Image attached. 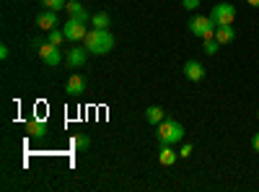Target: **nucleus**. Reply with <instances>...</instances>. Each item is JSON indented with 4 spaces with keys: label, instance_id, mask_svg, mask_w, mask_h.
Here are the masks:
<instances>
[{
    "label": "nucleus",
    "instance_id": "ddd939ff",
    "mask_svg": "<svg viewBox=\"0 0 259 192\" xmlns=\"http://www.w3.org/2000/svg\"><path fill=\"white\" fill-rule=\"evenodd\" d=\"M179 159V153L174 151V145H161V151H158V164L161 166H174Z\"/></svg>",
    "mask_w": 259,
    "mask_h": 192
},
{
    "label": "nucleus",
    "instance_id": "7ed1b4c3",
    "mask_svg": "<svg viewBox=\"0 0 259 192\" xmlns=\"http://www.w3.org/2000/svg\"><path fill=\"white\" fill-rule=\"evenodd\" d=\"M215 21L210 18V16H192L189 18V31L197 36V39H210V36H215Z\"/></svg>",
    "mask_w": 259,
    "mask_h": 192
},
{
    "label": "nucleus",
    "instance_id": "9b49d317",
    "mask_svg": "<svg viewBox=\"0 0 259 192\" xmlns=\"http://www.w3.org/2000/svg\"><path fill=\"white\" fill-rule=\"evenodd\" d=\"M83 91H85V78L78 75V73H73L68 78V83H65V94H68V96H80Z\"/></svg>",
    "mask_w": 259,
    "mask_h": 192
},
{
    "label": "nucleus",
    "instance_id": "f8f14e48",
    "mask_svg": "<svg viewBox=\"0 0 259 192\" xmlns=\"http://www.w3.org/2000/svg\"><path fill=\"white\" fill-rule=\"evenodd\" d=\"M65 11H68L70 18H78V21H83V24H89V21H91L89 11H85L83 3H78V0H68V8H65Z\"/></svg>",
    "mask_w": 259,
    "mask_h": 192
},
{
    "label": "nucleus",
    "instance_id": "f257e3e1",
    "mask_svg": "<svg viewBox=\"0 0 259 192\" xmlns=\"http://www.w3.org/2000/svg\"><path fill=\"white\" fill-rule=\"evenodd\" d=\"M83 47L89 50V55H109L114 50V34L109 29H89Z\"/></svg>",
    "mask_w": 259,
    "mask_h": 192
},
{
    "label": "nucleus",
    "instance_id": "6ab92c4d",
    "mask_svg": "<svg viewBox=\"0 0 259 192\" xmlns=\"http://www.w3.org/2000/svg\"><path fill=\"white\" fill-rule=\"evenodd\" d=\"M41 6H45V8H50V11H65V8H68V0H41Z\"/></svg>",
    "mask_w": 259,
    "mask_h": 192
},
{
    "label": "nucleus",
    "instance_id": "412c9836",
    "mask_svg": "<svg viewBox=\"0 0 259 192\" xmlns=\"http://www.w3.org/2000/svg\"><path fill=\"white\" fill-rule=\"evenodd\" d=\"M192 151H194V145H192V143H184V145H182V151H179V156H182V159H189Z\"/></svg>",
    "mask_w": 259,
    "mask_h": 192
},
{
    "label": "nucleus",
    "instance_id": "6e6552de",
    "mask_svg": "<svg viewBox=\"0 0 259 192\" xmlns=\"http://www.w3.org/2000/svg\"><path fill=\"white\" fill-rule=\"evenodd\" d=\"M85 60H89V50H85L83 45H80V47L75 45V47L68 52V57H65V62H68L73 70H75V68H83V65H85Z\"/></svg>",
    "mask_w": 259,
    "mask_h": 192
},
{
    "label": "nucleus",
    "instance_id": "9d476101",
    "mask_svg": "<svg viewBox=\"0 0 259 192\" xmlns=\"http://www.w3.org/2000/svg\"><path fill=\"white\" fill-rule=\"evenodd\" d=\"M47 133H50V127H47V122H45V120H36V117H34V120H29V122H26V135H29V138L41 140Z\"/></svg>",
    "mask_w": 259,
    "mask_h": 192
},
{
    "label": "nucleus",
    "instance_id": "0eeeda50",
    "mask_svg": "<svg viewBox=\"0 0 259 192\" xmlns=\"http://www.w3.org/2000/svg\"><path fill=\"white\" fill-rule=\"evenodd\" d=\"M36 26H39V29H45V31L57 29V26H60V21H57V11H50V8L39 11V13H36Z\"/></svg>",
    "mask_w": 259,
    "mask_h": 192
},
{
    "label": "nucleus",
    "instance_id": "a878e982",
    "mask_svg": "<svg viewBox=\"0 0 259 192\" xmlns=\"http://www.w3.org/2000/svg\"><path fill=\"white\" fill-rule=\"evenodd\" d=\"M246 3H249L251 8H259V0H246Z\"/></svg>",
    "mask_w": 259,
    "mask_h": 192
},
{
    "label": "nucleus",
    "instance_id": "423d86ee",
    "mask_svg": "<svg viewBox=\"0 0 259 192\" xmlns=\"http://www.w3.org/2000/svg\"><path fill=\"white\" fill-rule=\"evenodd\" d=\"M36 55H39L41 62H45V65H50V68H57L60 62H62V52H60L57 45H52V42H45V45L36 50Z\"/></svg>",
    "mask_w": 259,
    "mask_h": 192
},
{
    "label": "nucleus",
    "instance_id": "f03ea898",
    "mask_svg": "<svg viewBox=\"0 0 259 192\" xmlns=\"http://www.w3.org/2000/svg\"><path fill=\"white\" fill-rule=\"evenodd\" d=\"M156 135H158V143H161V145L182 143V138H184V125H182L179 120L166 117L161 125H156Z\"/></svg>",
    "mask_w": 259,
    "mask_h": 192
},
{
    "label": "nucleus",
    "instance_id": "aec40b11",
    "mask_svg": "<svg viewBox=\"0 0 259 192\" xmlns=\"http://www.w3.org/2000/svg\"><path fill=\"white\" fill-rule=\"evenodd\" d=\"M89 145H91V138L89 135H75L73 138V148H75V151H85Z\"/></svg>",
    "mask_w": 259,
    "mask_h": 192
},
{
    "label": "nucleus",
    "instance_id": "20e7f679",
    "mask_svg": "<svg viewBox=\"0 0 259 192\" xmlns=\"http://www.w3.org/2000/svg\"><path fill=\"white\" fill-rule=\"evenodd\" d=\"M210 18L215 21V26H228L236 21V6L233 3H218L210 11Z\"/></svg>",
    "mask_w": 259,
    "mask_h": 192
},
{
    "label": "nucleus",
    "instance_id": "2eb2a0df",
    "mask_svg": "<svg viewBox=\"0 0 259 192\" xmlns=\"http://www.w3.org/2000/svg\"><path fill=\"white\" fill-rule=\"evenodd\" d=\"M163 120H166V112L161 109L158 104H153V106H148V109H145V122L148 125H161Z\"/></svg>",
    "mask_w": 259,
    "mask_h": 192
},
{
    "label": "nucleus",
    "instance_id": "1a4fd4ad",
    "mask_svg": "<svg viewBox=\"0 0 259 192\" xmlns=\"http://www.w3.org/2000/svg\"><path fill=\"white\" fill-rule=\"evenodd\" d=\"M182 70H184V75H187L192 83H200V81L205 78V68H202V62H197V60H187Z\"/></svg>",
    "mask_w": 259,
    "mask_h": 192
},
{
    "label": "nucleus",
    "instance_id": "4468645a",
    "mask_svg": "<svg viewBox=\"0 0 259 192\" xmlns=\"http://www.w3.org/2000/svg\"><path fill=\"white\" fill-rule=\"evenodd\" d=\"M215 39L221 42V47H223V45H231V42L236 39V29H233V24H228V26H218V29H215Z\"/></svg>",
    "mask_w": 259,
    "mask_h": 192
},
{
    "label": "nucleus",
    "instance_id": "a211bd4d",
    "mask_svg": "<svg viewBox=\"0 0 259 192\" xmlns=\"http://www.w3.org/2000/svg\"><path fill=\"white\" fill-rule=\"evenodd\" d=\"M202 50H205V55H215V52H218L221 50V42L218 39H215V36H210V39H202Z\"/></svg>",
    "mask_w": 259,
    "mask_h": 192
},
{
    "label": "nucleus",
    "instance_id": "39448f33",
    "mask_svg": "<svg viewBox=\"0 0 259 192\" xmlns=\"http://www.w3.org/2000/svg\"><path fill=\"white\" fill-rule=\"evenodd\" d=\"M62 31H65V39L73 42V45L83 42V39H85V34H89L85 24H83V21H78V18H68V21H65V24H62Z\"/></svg>",
    "mask_w": 259,
    "mask_h": 192
},
{
    "label": "nucleus",
    "instance_id": "f3484780",
    "mask_svg": "<svg viewBox=\"0 0 259 192\" xmlns=\"http://www.w3.org/2000/svg\"><path fill=\"white\" fill-rule=\"evenodd\" d=\"M47 42H52V45H62V42H68V39H65V31H62V26H57V29H50L47 31Z\"/></svg>",
    "mask_w": 259,
    "mask_h": 192
},
{
    "label": "nucleus",
    "instance_id": "4be33fe9",
    "mask_svg": "<svg viewBox=\"0 0 259 192\" xmlns=\"http://www.w3.org/2000/svg\"><path fill=\"white\" fill-rule=\"evenodd\" d=\"M200 3H202V0H182V6H184L187 11H194V8H200Z\"/></svg>",
    "mask_w": 259,
    "mask_h": 192
},
{
    "label": "nucleus",
    "instance_id": "5701e85b",
    "mask_svg": "<svg viewBox=\"0 0 259 192\" xmlns=\"http://www.w3.org/2000/svg\"><path fill=\"white\" fill-rule=\"evenodd\" d=\"M8 55H11L8 45H0V57H3V60H8Z\"/></svg>",
    "mask_w": 259,
    "mask_h": 192
},
{
    "label": "nucleus",
    "instance_id": "dca6fc26",
    "mask_svg": "<svg viewBox=\"0 0 259 192\" xmlns=\"http://www.w3.org/2000/svg\"><path fill=\"white\" fill-rule=\"evenodd\" d=\"M91 26H94V29H109V26H112L109 13H104V11L94 13V16H91Z\"/></svg>",
    "mask_w": 259,
    "mask_h": 192
},
{
    "label": "nucleus",
    "instance_id": "bb28decb",
    "mask_svg": "<svg viewBox=\"0 0 259 192\" xmlns=\"http://www.w3.org/2000/svg\"><path fill=\"white\" fill-rule=\"evenodd\" d=\"M256 117H259V112H256Z\"/></svg>",
    "mask_w": 259,
    "mask_h": 192
},
{
    "label": "nucleus",
    "instance_id": "393cba45",
    "mask_svg": "<svg viewBox=\"0 0 259 192\" xmlns=\"http://www.w3.org/2000/svg\"><path fill=\"white\" fill-rule=\"evenodd\" d=\"M45 42H47V39H41V36H34V47H36V50H39V47H41V45H45Z\"/></svg>",
    "mask_w": 259,
    "mask_h": 192
},
{
    "label": "nucleus",
    "instance_id": "b1692460",
    "mask_svg": "<svg viewBox=\"0 0 259 192\" xmlns=\"http://www.w3.org/2000/svg\"><path fill=\"white\" fill-rule=\"evenodd\" d=\"M251 148L259 153V133H254V138H251Z\"/></svg>",
    "mask_w": 259,
    "mask_h": 192
}]
</instances>
